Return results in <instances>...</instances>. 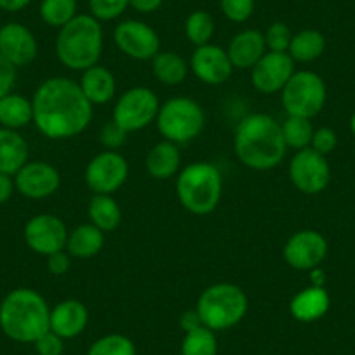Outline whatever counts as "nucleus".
Segmentation results:
<instances>
[{
	"instance_id": "obj_2",
	"label": "nucleus",
	"mask_w": 355,
	"mask_h": 355,
	"mask_svg": "<svg viewBox=\"0 0 355 355\" xmlns=\"http://www.w3.org/2000/svg\"><path fill=\"white\" fill-rule=\"evenodd\" d=\"M234 150L242 166L252 171H270L284 160L288 146L281 124L266 114H249L239 122Z\"/></svg>"
},
{
	"instance_id": "obj_26",
	"label": "nucleus",
	"mask_w": 355,
	"mask_h": 355,
	"mask_svg": "<svg viewBox=\"0 0 355 355\" xmlns=\"http://www.w3.org/2000/svg\"><path fill=\"white\" fill-rule=\"evenodd\" d=\"M30 122H33L32 100L16 93L0 98V128L18 131L26 128Z\"/></svg>"
},
{
	"instance_id": "obj_33",
	"label": "nucleus",
	"mask_w": 355,
	"mask_h": 355,
	"mask_svg": "<svg viewBox=\"0 0 355 355\" xmlns=\"http://www.w3.org/2000/svg\"><path fill=\"white\" fill-rule=\"evenodd\" d=\"M214 33V19L209 12L196 11L187 18L185 35L190 44L196 47L206 46L211 42Z\"/></svg>"
},
{
	"instance_id": "obj_42",
	"label": "nucleus",
	"mask_w": 355,
	"mask_h": 355,
	"mask_svg": "<svg viewBox=\"0 0 355 355\" xmlns=\"http://www.w3.org/2000/svg\"><path fill=\"white\" fill-rule=\"evenodd\" d=\"M46 265H47V272H49L51 275L60 277V275H64L68 270H70V254L67 252V249L53 252V254L47 256Z\"/></svg>"
},
{
	"instance_id": "obj_6",
	"label": "nucleus",
	"mask_w": 355,
	"mask_h": 355,
	"mask_svg": "<svg viewBox=\"0 0 355 355\" xmlns=\"http://www.w3.org/2000/svg\"><path fill=\"white\" fill-rule=\"evenodd\" d=\"M248 309V295L232 282H218L204 289L196 306L204 326L214 333L237 326L245 317Z\"/></svg>"
},
{
	"instance_id": "obj_46",
	"label": "nucleus",
	"mask_w": 355,
	"mask_h": 355,
	"mask_svg": "<svg viewBox=\"0 0 355 355\" xmlns=\"http://www.w3.org/2000/svg\"><path fill=\"white\" fill-rule=\"evenodd\" d=\"M32 0H0V9L6 12H19L30 4Z\"/></svg>"
},
{
	"instance_id": "obj_48",
	"label": "nucleus",
	"mask_w": 355,
	"mask_h": 355,
	"mask_svg": "<svg viewBox=\"0 0 355 355\" xmlns=\"http://www.w3.org/2000/svg\"><path fill=\"white\" fill-rule=\"evenodd\" d=\"M350 131H352V135L355 136V114L352 115V119H350Z\"/></svg>"
},
{
	"instance_id": "obj_7",
	"label": "nucleus",
	"mask_w": 355,
	"mask_h": 355,
	"mask_svg": "<svg viewBox=\"0 0 355 355\" xmlns=\"http://www.w3.org/2000/svg\"><path fill=\"white\" fill-rule=\"evenodd\" d=\"M155 124L164 139L182 145L200 136L206 128V114L192 98H171L160 105Z\"/></svg>"
},
{
	"instance_id": "obj_25",
	"label": "nucleus",
	"mask_w": 355,
	"mask_h": 355,
	"mask_svg": "<svg viewBox=\"0 0 355 355\" xmlns=\"http://www.w3.org/2000/svg\"><path fill=\"white\" fill-rule=\"evenodd\" d=\"M105 245V232L94 227L93 223H85L77 227L68 234L67 252L73 258L87 259L96 256Z\"/></svg>"
},
{
	"instance_id": "obj_4",
	"label": "nucleus",
	"mask_w": 355,
	"mask_h": 355,
	"mask_svg": "<svg viewBox=\"0 0 355 355\" xmlns=\"http://www.w3.org/2000/svg\"><path fill=\"white\" fill-rule=\"evenodd\" d=\"M103 53V30L91 15H77L61 26L56 37V56L67 68L84 71L94 67Z\"/></svg>"
},
{
	"instance_id": "obj_18",
	"label": "nucleus",
	"mask_w": 355,
	"mask_h": 355,
	"mask_svg": "<svg viewBox=\"0 0 355 355\" xmlns=\"http://www.w3.org/2000/svg\"><path fill=\"white\" fill-rule=\"evenodd\" d=\"M39 53L35 35L21 23H8L0 28V54L16 68L32 63Z\"/></svg>"
},
{
	"instance_id": "obj_8",
	"label": "nucleus",
	"mask_w": 355,
	"mask_h": 355,
	"mask_svg": "<svg viewBox=\"0 0 355 355\" xmlns=\"http://www.w3.org/2000/svg\"><path fill=\"white\" fill-rule=\"evenodd\" d=\"M327 100V89L322 77L315 71H295L281 91L282 108L288 115L313 119L322 112Z\"/></svg>"
},
{
	"instance_id": "obj_39",
	"label": "nucleus",
	"mask_w": 355,
	"mask_h": 355,
	"mask_svg": "<svg viewBox=\"0 0 355 355\" xmlns=\"http://www.w3.org/2000/svg\"><path fill=\"white\" fill-rule=\"evenodd\" d=\"M125 139H128V132H125L121 125L115 124L114 121L107 122V124L101 128L100 141L107 150H115V152H117V148H121V146L124 145Z\"/></svg>"
},
{
	"instance_id": "obj_27",
	"label": "nucleus",
	"mask_w": 355,
	"mask_h": 355,
	"mask_svg": "<svg viewBox=\"0 0 355 355\" xmlns=\"http://www.w3.org/2000/svg\"><path fill=\"white\" fill-rule=\"evenodd\" d=\"M89 220L101 232H114L122 223V209L112 196L94 193L87 206Z\"/></svg>"
},
{
	"instance_id": "obj_12",
	"label": "nucleus",
	"mask_w": 355,
	"mask_h": 355,
	"mask_svg": "<svg viewBox=\"0 0 355 355\" xmlns=\"http://www.w3.org/2000/svg\"><path fill=\"white\" fill-rule=\"evenodd\" d=\"M68 234L70 232L67 230L64 221L56 214L49 213L32 216L26 221L25 230H23L26 245L33 252L46 256V258L53 252L67 249Z\"/></svg>"
},
{
	"instance_id": "obj_30",
	"label": "nucleus",
	"mask_w": 355,
	"mask_h": 355,
	"mask_svg": "<svg viewBox=\"0 0 355 355\" xmlns=\"http://www.w3.org/2000/svg\"><path fill=\"white\" fill-rule=\"evenodd\" d=\"M282 138H284L286 146L293 150H303L309 148L312 143L313 136V125L312 119L305 117H295V115H288L281 124Z\"/></svg>"
},
{
	"instance_id": "obj_28",
	"label": "nucleus",
	"mask_w": 355,
	"mask_h": 355,
	"mask_svg": "<svg viewBox=\"0 0 355 355\" xmlns=\"http://www.w3.org/2000/svg\"><path fill=\"white\" fill-rule=\"evenodd\" d=\"M152 73L160 84L178 85L189 75V64L173 51H160L152 58Z\"/></svg>"
},
{
	"instance_id": "obj_36",
	"label": "nucleus",
	"mask_w": 355,
	"mask_h": 355,
	"mask_svg": "<svg viewBox=\"0 0 355 355\" xmlns=\"http://www.w3.org/2000/svg\"><path fill=\"white\" fill-rule=\"evenodd\" d=\"M263 35H265L266 51H274V53H288L289 51L293 33L284 23H272Z\"/></svg>"
},
{
	"instance_id": "obj_32",
	"label": "nucleus",
	"mask_w": 355,
	"mask_h": 355,
	"mask_svg": "<svg viewBox=\"0 0 355 355\" xmlns=\"http://www.w3.org/2000/svg\"><path fill=\"white\" fill-rule=\"evenodd\" d=\"M75 16H77L75 0H42L40 4V18L53 28H61Z\"/></svg>"
},
{
	"instance_id": "obj_20",
	"label": "nucleus",
	"mask_w": 355,
	"mask_h": 355,
	"mask_svg": "<svg viewBox=\"0 0 355 355\" xmlns=\"http://www.w3.org/2000/svg\"><path fill=\"white\" fill-rule=\"evenodd\" d=\"M227 53L235 70H251L266 53L265 35L259 30H244L230 40Z\"/></svg>"
},
{
	"instance_id": "obj_5",
	"label": "nucleus",
	"mask_w": 355,
	"mask_h": 355,
	"mask_svg": "<svg viewBox=\"0 0 355 355\" xmlns=\"http://www.w3.org/2000/svg\"><path fill=\"white\" fill-rule=\"evenodd\" d=\"M223 178L214 164L192 162L183 167L176 178V196L180 204L196 216L211 214L220 206Z\"/></svg>"
},
{
	"instance_id": "obj_21",
	"label": "nucleus",
	"mask_w": 355,
	"mask_h": 355,
	"mask_svg": "<svg viewBox=\"0 0 355 355\" xmlns=\"http://www.w3.org/2000/svg\"><path fill=\"white\" fill-rule=\"evenodd\" d=\"M331 306V298L324 288L309 286L293 296L289 303V312L298 322H315L322 319Z\"/></svg>"
},
{
	"instance_id": "obj_11",
	"label": "nucleus",
	"mask_w": 355,
	"mask_h": 355,
	"mask_svg": "<svg viewBox=\"0 0 355 355\" xmlns=\"http://www.w3.org/2000/svg\"><path fill=\"white\" fill-rule=\"evenodd\" d=\"M84 176L85 185L91 192L112 196L128 180L129 164L122 153L115 150H105L89 160Z\"/></svg>"
},
{
	"instance_id": "obj_13",
	"label": "nucleus",
	"mask_w": 355,
	"mask_h": 355,
	"mask_svg": "<svg viewBox=\"0 0 355 355\" xmlns=\"http://www.w3.org/2000/svg\"><path fill=\"white\" fill-rule=\"evenodd\" d=\"M114 40L119 51L132 60L148 61L160 53V39L155 30L136 19L119 23Z\"/></svg>"
},
{
	"instance_id": "obj_23",
	"label": "nucleus",
	"mask_w": 355,
	"mask_h": 355,
	"mask_svg": "<svg viewBox=\"0 0 355 355\" xmlns=\"http://www.w3.org/2000/svg\"><path fill=\"white\" fill-rule=\"evenodd\" d=\"M145 167L150 176L155 180H169L176 176L182 167V153L176 143H171L167 139L157 143L146 155Z\"/></svg>"
},
{
	"instance_id": "obj_24",
	"label": "nucleus",
	"mask_w": 355,
	"mask_h": 355,
	"mask_svg": "<svg viewBox=\"0 0 355 355\" xmlns=\"http://www.w3.org/2000/svg\"><path fill=\"white\" fill-rule=\"evenodd\" d=\"M28 162V143L15 129L0 128V173L15 176Z\"/></svg>"
},
{
	"instance_id": "obj_3",
	"label": "nucleus",
	"mask_w": 355,
	"mask_h": 355,
	"mask_svg": "<svg viewBox=\"0 0 355 355\" xmlns=\"http://www.w3.org/2000/svg\"><path fill=\"white\" fill-rule=\"evenodd\" d=\"M49 305L35 289H12L0 302V329L16 343H35L49 331Z\"/></svg>"
},
{
	"instance_id": "obj_10",
	"label": "nucleus",
	"mask_w": 355,
	"mask_h": 355,
	"mask_svg": "<svg viewBox=\"0 0 355 355\" xmlns=\"http://www.w3.org/2000/svg\"><path fill=\"white\" fill-rule=\"evenodd\" d=\"M289 180L293 187L305 196L324 192L331 182V167L327 159L310 146L298 150L289 162Z\"/></svg>"
},
{
	"instance_id": "obj_1",
	"label": "nucleus",
	"mask_w": 355,
	"mask_h": 355,
	"mask_svg": "<svg viewBox=\"0 0 355 355\" xmlns=\"http://www.w3.org/2000/svg\"><path fill=\"white\" fill-rule=\"evenodd\" d=\"M33 124L49 139H70L87 129L94 108L78 82L51 77L37 87L32 98Z\"/></svg>"
},
{
	"instance_id": "obj_17",
	"label": "nucleus",
	"mask_w": 355,
	"mask_h": 355,
	"mask_svg": "<svg viewBox=\"0 0 355 355\" xmlns=\"http://www.w3.org/2000/svg\"><path fill=\"white\" fill-rule=\"evenodd\" d=\"M190 67H192L193 75L207 85L225 84L230 80L235 70L227 51L214 44L197 47L196 53L192 54Z\"/></svg>"
},
{
	"instance_id": "obj_41",
	"label": "nucleus",
	"mask_w": 355,
	"mask_h": 355,
	"mask_svg": "<svg viewBox=\"0 0 355 355\" xmlns=\"http://www.w3.org/2000/svg\"><path fill=\"white\" fill-rule=\"evenodd\" d=\"M18 68L12 67L2 54H0V98H4L6 94L12 93V87L16 84V77H18Z\"/></svg>"
},
{
	"instance_id": "obj_29",
	"label": "nucleus",
	"mask_w": 355,
	"mask_h": 355,
	"mask_svg": "<svg viewBox=\"0 0 355 355\" xmlns=\"http://www.w3.org/2000/svg\"><path fill=\"white\" fill-rule=\"evenodd\" d=\"M324 49H326V39H324L322 33L306 28L293 35L288 54L293 58V61L310 63V61H315L317 58L322 56Z\"/></svg>"
},
{
	"instance_id": "obj_38",
	"label": "nucleus",
	"mask_w": 355,
	"mask_h": 355,
	"mask_svg": "<svg viewBox=\"0 0 355 355\" xmlns=\"http://www.w3.org/2000/svg\"><path fill=\"white\" fill-rule=\"evenodd\" d=\"M336 145H338V136L331 128H319L313 131L310 148L315 150L317 153H320V155L324 157L329 155V153L336 148Z\"/></svg>"
},
{
	"instance_id": "obj_14",
	"label": "nucleus",
	"mask_w": 355,
	"mask_h": 355,
	"mask_svg": "<svg viewBox=\"0 0 355 355\" xmlns=\"http://www.w3.org/2000/svg\"><path fill=\"white\" fill-rule=\"evenodd\" d=\"M284 261L295 270H313L327 256V241L317 230L295 232L282 249Z\"/></svg>"
},
{
	"instance_id": "obj_16",
	"label": "nucleus",
	"mask_w": 355,
	"mask_h": 355,
	"mask_svg": "<svg viewBox=\"0 0 355 355\" xmlns=\"http://www.w3.org/2000/svg\"><path fill=\"white\" fill-rule=\"evenodd\" d=\"M16 190L26 199L40 200L54 196L61 185V176L56 167L44 160L26 162L15 174Z\"/></svg>"
},
{
	"instance_id": "obj_35",
	"label": "nucleus",
	"mask_w": 355,
	"mask_h": 355,
	"mask_svg": "<svg viewBox=\"0 0 355 355\" xmlns=\"http://www.w3.org/2000/svg\"><path fill=\"white\" fill-rule=\"evenodd\" d=\"M129 0H89L91 16L98 21H110L119 18L128 9Z\"/></svg>"
},
{
	"instance_id": "obj_19",
	"label": "nucleus",
	"mask_w": 355,
	"mask_h": 355,
	"mask_svg": "<svg viewBox=\"0 0 355 355\" xmlns=\"http://www.w3.org/2000/svg\"><path fill=\"white\" fill-rule=\"evenodd\" d=\"M87 322V306L80 300H63L54 309H51L49 329L63 340H73L84 333Z\"/></svg>"
},
{
	"instance_id": "obj_45",
	"label": "nucleus",
	"mask_w": 355,
	"mask_h": 355,
	"mask_svg": "<svg viewBox=\"0 0 355 355\" xmlns=\"http://www.w3.org/2000/svg\"><path fill=\"white\" fill-rule=\"evenodd\" d=\"M162 2L164 0H129V6L141 15H150V12H155L162 6Z\"/></svg>"
},
{
	"instance_id": "obj_31",
	"label": "nucleus",
	"mask_w": 355,
	"mask_h": 355,
	"mask_svg": "<svg viewBox=\"0 0 355 355\" xmlns=\"http://www.w3.org/2000/svg\"><path fill=\"white\" fill-rule=\"evenodd\" d=\"M182 355H218V338L214 331L200 326L185 333L182 341Z\"/></svg>"
},
{
	"instance_id": "obj_47",
	"label": "nucleus",
	"mask_w": 355,
	"mask_h": 355,
	"mask_svg": "<svg viewBox=\"0 0 355 355\" xmlns=\"http://www.w3.org/2000/svg\"><path fill=\"white\" fill-rule=\"evenodd\" d=\"M310 282H312V286H317V288H324V282H326V274H324V270L320 268V266H317V268L310 270Z\"/></svg>"
},
{
	"instance_id": "obj_22",
	"label": "nucleus",
	"mask_w": 355,
	"mask_h": 355,
	"mask_svg": "<svg viewBox=\"0 0 355 355\" xmlns=\"http://www.w3.org/2000/svg\"><path fill=\"white\" fill-rule=\"evenodd\" d=\"M82 93L87 98L91 105H105L114 100L117 93V82H115L114 73L108 68L94 64L82 71V78L78 82Z\"/></svg>"
},
{
	"instance_id": "obj_40",
	"label": "nucleus",
	"mask_w": 355,
	"mask_h": 355,
	"mask_svg": "<svg viewBox=\"0 0 355 355\" xmlns=\"http://www.w3.org/2000/svg\"><path fill=\"white\" fill-rule=\"evenodd\" d=\"M33 347L39 355H63L64 340L49 329L33 343Z\"/></svg>"
},
{
	"instance_id": "obj_34",
	"label": "nucleus",
	"mask_w": 355,
	"mask_h": 355,
	"mask_svg": "<svg viewBox=\"0 0 355 355\" xmlns=\"http://www.w3.org/2000/svg\"><path fill=\"white\" fill-rule=\"evenodd\" d=\"M87 355H136V345L124 334H105L89 347Z\"/></svg>"
},
{
	"instance_id": "obj_9",
	"label": "nucleus",
	"mask_w": 355,
	"mask_h": 355,
	"mask_svg": "<svg viewBox=\"0 0 355 355\" xmlns=\"http://www.w3.org/2000/svg\"><path fill=\"white\" fill-rule=\"evenodd\" d=\"M159 108V98L152 89L138 85V87L128 89L119 98L114 107L112 121L129 135V132L141 131L146 125L152 124L157 119Z\"/></svg>"
},
{
	"instance_id": "obj_37",
	"label": "nucleus",
	"mask_w": 355,
	"mask_h": 355,
	"mask_svg": "<svg viewBox=\"0 0 355 355\" xmlns=\"http://www.w3.org/2000/svg\"><path fill=\"white\" fill-rule=\"evenodd\" d=\"M221 11L230 21L244 23L254 11V0H220Z\"/></svg>"
},
{
	"instance_id": "obj_44",
	"label": "nucleus",
	"mask_w": 355,
	"mask_h": 355,
	"mask_svg": "<svg viewBox=\"0 0 355 355\" xmlns=\"http://www.w3.org/2000/svg\"><path fill=\"white\" fill-rule=\"evenodd\" d=\"M180 326H182V329L185 331V333H189V331H193L197 329V327L204 326L202 320H200L199 313H197V310H187V312L182 313V317H180Z\"/></svg>"
},
{
	"instance_id": "obj_15",
	"label": "nucleus",
	"mask_w": 355,
	"mask_h": 355,
	"mask_svg": "<svg viewBox=\"0 0 355 355\" xmlns=\"http://www.w3.org/2000/svg\"><path fill=\"white\" fill-rule=\"evenodd\" d=\"M295 73V61L288 53L266 51L251 68V84L261 94L281 93Z\"/></svg>"
},
{
	"instance_id": "obj_43",
	"label": "nucleus",
	"mask_w": 355,
	"mask_h": 355,
	"mask_svg": "<svg viewBox=\"0 0 355 355\" xmlns=\"http://www.w3.org/2000/svg\"><path fill=\"white\" fill-rule=\"evenodd\" d=\"M16 185H15V176H9V174L0 173V204H6L15 193Z\"/></svg>"
}]
</instances>
